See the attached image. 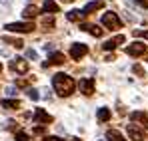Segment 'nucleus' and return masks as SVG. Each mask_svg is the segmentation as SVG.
I'll return each instance as SVG.
<instances>
[{"label":"nucleus","instance_id":"nucleus-1","mask_svg":"<svg viewBox=\"0 0 148 141\" xmlns=\"http://www.w3.org/2000/svg\"><path fill=\"white\" fill-rule=\"evenodd\" d=\"M52 86H54V92H56L58 95H62V97L72 95L74 88H76L74 80L70 78V76H66V74H54V78H52Z\"/></svg>","mask_w":148,"mask_h":141},{"label":"nucleus","instance_id":"nucleus-2","mask_svg":"<svg viewBox=\"0 0 148 141\" xmlns=\"http://www.w3.org/2000/svg\"><path fill=\"white\" fill-rule=\"evenodd\" d=\"M102 24H104L108 30H118V28H122L120 18H118L114 12H104V14H102Z\"/></svg>","mask_w":148,"mask_h":141},{"label":"nucleus","instance_id":"nucleus-3","mask_svg":"<svg viewBox=\"0 0 148 141\" xmlns=\"http://www.w3.org/2000/svg\"><path fill=\"white\" fill-rule=\"evenodd\" d=\"M6 30H8V32L26 34V32H32V30H34V24L32 22H12V24H6Z\"/></svg>","mask_w":148,"mask_h":141},{"label":"nucleus","instance_id":"nucleus-4","mask_svg":"<svg viewBox=\"0 0 148 141\" xmlns=\"http://www.w3.org/2000/svg\"><path fill=\"white\" fill-rule=\"evenodd\" d=\"M146 52H148V46L142 44V42H134V44H128V46H126V54H128V56H134V58L144 56Z\"/></svg>","mask_w":148,"mask_h":141},{"label":"nucleus","instance_id":"nucleus-5","mask_svg":"<svg viewBox=\"0 0 148 141\" xmlns=\"http://www.w3.org/2000/svg\"><path fill=\"white\" fill-rule=\"evenodd\" d=\"M10 70L16 72V74H26V72H28V62H26L24 58L10 60Z\"/></svg>","mask_w":148,"mask_h":141},{"label":"nucleus","instance_id":"nucleus-6","mask_svg":"<svg viewBox=\"0 0 148 141\" xmlns=\"http://www.w3.org/2000/svg\"><path fill=\"white\" fill-rule=\"evenodd\" d=\"M78 88H80V92L84 95H92L94 94V80L92 78H84V80L78 82Z\"/></svg>","mask_w":148,"mask_h":141},{"label":"nucleus","instance_id":"nucleus-7","mask_svg":"<svg viewBox=\"0 0 148 141\" xmlns=\"http://www.w3.org/2000/svg\"><path fill=\"white\" fill-rule=\"evenodd\" d=\"M86 54H88V46H86V44H72V48H70L72 60H80V58H84Z\"/></svg>","mask_w":148,"mask_h":141},{"label":"nucleus","instance_id":"nucleus-8","mask_svg":"<svg viewBox=\"0 0 148 141\" xmlns=\"http://www.w3.org/2000/svg\"><path fill=\"white\" fill-rule=\"evenodd\" d=\"M130 121H134V123H138V125H142V127L148 129V115L144 111H134V113H130Z\"/></svg>","mask_w":148,"mask_h":141},{"label":"nucleus","instance_id":"nucleus-9","mask_svg":"<svg viewBox=\"0 0 148 141\" xmlns=\"http://www.w3.org/2000/svg\"><path fill=\"white\" fill-rule=\"evenodd\" d=\"M64 62H66V60H64V54L54 52L48 58V62H44V68H48V66H60V64H64Z\"/></svg>","mask_w":148,"mask_h":141},{"label":"nucleus","instance_id":"nucleus-10","mask_svg":"<svg viewBox=\"0 0 148 141\" xmlns=\"http://www.w3.org/2000/svg\"><path fill=\"white\" fill-rule=\"evenodd\" d=\"M34 121L48 125V123H52V115H48L44 109H36V111H34Z\"/></svg>","mask_w":148,"mask_h":141},{"label":"nucleus","instance_id":"nucleus-11","mask_svg":"<svg viewBox=\"0 0 148 141\" xmlns=\"http://www.w3.org/2000/svg\"><path fill=\"white\" fill-rule=\"evenodd\" d=\"M128 135H130L132 141H144V133H142L136 125H132V123L128 125Z\"/></svg>","mask_w":148,"mask_h":141},{"label":"nucleus","instance_id":"nucleus-12","mask_svg":"<svg viewBox=\"0 0 148 141\" xmlns=\"http://www.w3.org/2000/svg\"><path fill=\"white\" fill-rule=\"evenodd\" d=\"M80 30L90 32V34H92V36H96V38H100V36H102V28L94 26V24H80Z\"/></svg>","mask_w":148,"mask_h":141},{"label":"nucleus","instance_id":"nucleus-13","mask_svg":"<svg viewBox=\"0 0 148 141\" xmlns=\"http://www.w3.org/2000/svg\"><path fill=\"white\" fill-rule=\"evenodd\" d=\"M104 6V0H92V2H88L86 6H84V14H90V12H94V10H100Z\"/></svg>","mask_w":148,"mask_h":141},{"label":"nucleus","instance_id":"nucleus-14","mask_svg":"<svg viewBox=\"0 0 148 141\" xmlns=\"http://www.w3.org/2000/svg\"><path fill=\"white\" fill-rule=\"evenodd\" d=\"M124 42V36H116V38H112V40H108V42H104V50H114V48L118 46V44H122Z\"/></svg>","mask_w":148,"mask_h":141},{"label":"nucleus","instance_id":"nucleus-15","mask_svg":"<svg viewBox=\"0 0 148 141\" xmlns=\"http://www.w3.org/2000/svg\"><path fill=\"white\" fill-rule=\"evenodd\" d=\"M86 14H84V10H70L68 14H66V18L70 20V22H78V20H82Z\"/></svg>","mask_w":148,"mask_h":141},{"label":"nucleus","instance_id":"nucleus-16","mask_svg":"<svg viewBox=\"0 0 148 141\" xmlns=\"http://www.w3.org/2000/svg\"><path fill=\"white\" fill-rule=\"evenodd\" d=\"M0 105H2L4 109H18V107H20V101H18V99H2Z\"/></svg>","mask_w":148,"mask_h":141},{"label":"nucleus","instance_id":"nucleus-17","mask_svg":"<svg viewBox=\"0 0 148 141\" xmlns=\"http://www.w3.org/2000/svg\"><path fill=\"white\" fill-rule=\"evenodd\" d=\"M42 8H44V12H50V14H54V12H58V10H60V8H58V4H56L54 0H46Z\"/></svg>","mask_w":148,"mask_h":141},{"label":"nucleus","instance_id":"nucleus-18","mask_svg":"<svg viewBox=\"0 0 148 141\" xmlns=\"http://www.w3.org/2000/svg\"><path fill=\"white\" fill-rule=\"evenodd\" d=\"M106 137H108V141H126L122 137V133H120V131H116V129H110V131L106 133Z\"/></svg>","mask_w":148,"mask_h":141},{"label":"nucleus","instance_id":"nucleus-19","mask_svg":"<svg viewBox=\"0 0 148 141\" xmlns=\"http://www.w3.org/2000/svg\"><path fill=\"white\" fill-rule=\"evenodd\" d=\"M22 14H24V18H34V16H38V8L36 6H26L22 10Z\"/></svg>","mask_w":148,"mask_h":141},{"label":"nucleus","instance_id":"nucleus-20","mask_svg":"<svg viewBox=\"0 0 148 141\" xmlns=\"http://www.w3.org/2000/svg\"><path fill=\"white\" fill-rule=\"evenodd\" d=\"M4 42H8L10 46H14V48H24V42L20 40V38H8V36H4Z\"/></svg>","mask_w":148,"mask_h":141},{"label":"nucleus","instance_id":"nucleus-21","mask_svg":"<svg viewBox=\"0 0 148 141\" xmlns=\"http://www.w3.org/2000/svg\"><path fill=\"white\" fill-rule=\"evenodd\" d=\"M98 119L100 121H108V119H110V109H108V107H100L98 109Z\"/></svg>","mask_w":148,"mask_h":141},{"label":"nucleus","instance_id":"nucleus-22","mask_svg":"<svg viewBox=\"0 0 148 141\" xmlns=\"http://www.w3.org/2000/svg\"><path fill=\"white\" fill-rule=\"evenodd\" d=\"M26 95H28V97H30L32 101H36V99H40V94H38V92H36L34 88H28V90H26Z\"/></svg>","mask_w":148,"mask_h":141},{"label":"nucleus","instance_id":"nucleus-23","mask_svg":"<svg viewBox=\"0 0 148 141\" xmlns=\"http://www.w3.org/2000/svg\"><path fill=\"white\" fill-rule=\"evenodd\" d=\"M42 26H44L46 30H50V28L54 26V18H52V16H44V18H42Z\"/></svg>","mask_w":148,"mask_h":141},{"label":"nucleus","instance_id":"nucleus-24","mask_svg":"<svg viewBox=\"0 0 148 141\" xmlns=\"http://www.w3.org/2000/svg\"><path fill=\"white\" fill-rule=\"evenodd\" d=\"M14 141H28V133H24V131H18L16 133V139Z\"/></svg>","mask_w":148,"mask_h":141},{"label":"nucleus","instance_id":"nucleus-25","mask_svg":"<svg viewBox=\"0 0 148 141\" xmlns=\"http://www.w3.org/2000/svg\"><path fill=\"white\" fill-rule=\"evenodd\" d=\"M132 72H134L136 76H144V70H142V66H138V64H136V66H132Z\"/></svg>","mask_w":148,"mask_h":141},{"label":"nucleus","instance_id":"nucleus-26","mask_svg":"<svg viewBox=\"0 0 148 141\" xmlns=\"http://www.w3.org/2000/svg\"><path fill=\"white\" fill-rule=\"evenodd\" d=\"M26 58H30V60H36V58H38V54H36L34 50H28V52H26Z\"/></svg>","mask_w":148,"mask_h":141},{"label":"nucleus","instance_id":"nucleus-27","mask_svg":"<svg viewBox=\"0 0 148 141\" xmlns=\"http://www.w3.org/2000/svg\"><path fill=\"white\" fill-rule=\"evenodd\" d=\"M32 133H34V135H42V133H44V127H42V125H38V127H34V129H32Z\"/></svg>","mask_w":148,"mask_h":141},{"label":"nucleus","instance_id":"nucleus-28","mask_svg":"<svg viewBox=\"0 0 148 141\" xmlns=\"http://www.w3.org/2000/svg\"><path fill=\"white\" fill-rule=\"evenodd\" d=\"M132 34H134V36H142V38H146V40H148V32H142V30H134Z\"/></svg>","mask_w":148,"mask_h":141},{"label":"nucleus","instance_id":"nucleus-29","mask_svg":"<svg viewBox=\"0 0 148 141\" xmlns=\"http://www.w3.org/2000/svg\"><path fill=\"white\" fill-rule=\"evenodd\" d=\"M42 141H64V139H62V137H56V135H50V137L46 135V137H44Z\"/></svg>","mask_w":148,"mask_h":141},{"label":"nucleus","instance_id":"nucleus-30","mask_svg":"<svg viewBox=\"0 0 148 141\" xmlns=\"http://www.w3.org/2000/svg\"><path fill=\"white\" fill-rule=\"evenodd\" d=\"M6 94H8V95H16V88H12V86L6 88Z\"/></svg>","mask_w":148,"mask_h":141},{"label":"nucleus","instance_id":"nucleus-31","mask_svg":"<svg viewBox=\"0 0 148 141\" xmlns=\"http://www.w3.org/2000/svg\"><path fill=\"white\" fill-rule=\"evenodd\" d=\"M136 4H140L142 8H148V0H134Z\"/></svg>","mask_w":148,"mask_h":141},{"label":"nucleus","instance_id":"nucleus-32","mask_svg":"<svg viewBox=\"0 0 148 141\" xmlns=\"http://www.w3.org/2000/svg\"><path fill=\"white\" fill-rule=\"evenodd\" d=\"M26 84H28V82H26V80H18V82H16V86H18V88H24Z\"/></svg>","mask_w":148,"mask_h":141},{"label":"nucleus","instance_id":"nucleus-33","mask_svg":"<svg viewBox=\"0 0 148 141\" xmlns=\"http://www.w3.org/2000/svg\"><path fill=\"white\" fill-rule=\"evenodd\" d=\"M44 50H46V52H52L54 46H52V44H44Z\"/></svg>","mask_w":148,"mask_h":141},{"label":"nucleus","instance_id":"nucleus-34","mask_svg":"<svg viewBox=\"0 0 148 141\" xmlns=\"http://www.w3.org/2000/svg\"><path fill=\"white\" fill-rule=\"evenodd\" d=\"M0 2H2V4H10L12 0H0Z\"/></svg>","mask_w":148,"mask_h":141},{"label":"nucleus","instance_id":"nucleus-35","mask_svg":"<svg viewBox=\"0 0 148 141\" xmlns=\"http://www.w3.org/2000/svg\"><path fill=\"white\" fill-rule=\"evenodd\" d=\"M0 72H2V64H0Z\"/></svg>","mask_w":148,"mask_h":141},{"label":"nucleus","instance_id":"nucleus-36","mask_svg":"<svg viewBox=\"0 0 148 141\" xmlns=\"http://www.w3.org/2000/svg\"><path fill=\"white\" fill-rule=\"evenodd\" d=\"M72 141H80V139H72Z\"/></svg>","mask_w":148,"mask_h":141}]
</instances>
